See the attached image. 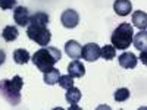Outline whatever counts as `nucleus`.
Instances as JSON below:
<instances>
[{
  "mask_svg": "<svg viewBox=\"0 0 147 110\" xmlns=\"http://www.w3.org/2000/svg\"><path fill=\"white\" fill-rule=\"evenodd\" d=\"M32 63L37 66V69L44 72L47 69H50L55 66V63H57L62 59V53L59 48L56 47H41L40 50H37L32 54Z\"/></svg>",
  "mask_w": 147,
  "mask_h": 110,
  "instance_id": "1",
  "label": "nucleus"
},
{
  "mask_svg": "<svg viewBox=\"0 0 147 110\" xmlns=\"http://www.w3.org/2000/svg\"><path fill=\"white\" fill-rule=\"evenodd\" d=\"M24 87V81L19 75L13 76L12 79H2L0 81V97L12 104L18 106L21 103V90Z\"/></svg>",
  "mask_w": 147,
  "mask_h": 110,
  "instance_id": "2",
  "label": "nucleus"
},
{
  "mask_svg": "<svg viewBox=\"0 0 147 110\" xmlns=\"http://www.w3.org/2000/svg\"><path fill=\"white\" fill-rule=\"evenodd\" d=\"M132 37H134V28L129 22H122L118 25V28L112 32L110 35V43L115 48L119 50H125L128 48L132 43Z\"/></svg>",
  "mask_w": 147,
  "mask_h": 110,
  "instance_id": "3",
  "label": "nucleus"
},
{
  "mask_svg": "<svg viewBox=\"0 0 147 110\" xmlns=\"http://www.w3.org/2000/svg\"><path fill=\"white\" fill-rule=\"evenodd\" d=\"M27 35H28L30 40L35 41L41 47L49 46V43L52 40V32L44 25H34V23H30L28 28H27Z\"/></svg>",
  "mask_w": 147,
  "mask_h": 110,
  "instance_id": "4",
  "label": "nucleus"
},
{
  "mask_svg": "<svg viewBox=\"0 0 147 110\" xmlns=\"http://www.w3.org/2000/svg\"><path fill=\"white\" fill-rule=\"evenodd\" d=\"M81 57L87 62H96L100 57V47L96 43H88L81 48Z\"/></svg>",
  "mask_w": 147,
  "mask_h": 110,
  "instance_id": "5",
  "label": "nucleus"
},
{
  "mask_svg": "<svg viewBox=\"0 0 147 110\" xmlns=\"http://www.w3.org/2000/svg\"><path fill=\"white\" fill-rule=\"evenodd\" d=\"M60 22L65 28H75L80 23V15L74 9H66L62 15H60Z\"/></svg>",
  "mask_w": 147,
  "mask_h": 110,
  "instance_id": "6",
  "label": "nucleus"
},
{
  "mask_svg": "<svg viewBox=\"0 0 147 110\" xmlns=\"http://www.w3.org/2000/svg\"><path fill=\"white\" fill-rule=\"evenodd\" d=\"M13 19L19 27H28L30 25V10L24 6H18L13 10Z\"/></svg>",
  "mask_w": 147,
  "mask_h": 110,
  "instance_id": "7",
  "label": "nucleus"
},
{
  "mask_svg": "<svg viewBox=\"0 0 147 110\" xmlns=\"http://www.w3.org/2000/svg\"><path fill=\"white\" fill-rule=\"evenodd\" d=\"M113 10L119 16H127L132 12V5H131L129 0H115Z\"/></svg>",
  "mask_w": 147,
  "mask_h": 110,
  "instance_id": "8",
  "label": "nucleus"
},
{
  "mask_svg": "<svg viewBox=\"0 0 147 110\" xmlns=\"http://www.w3.org/2000/svg\"><path fill=\"white\" fill-rule=\"evenodd\" d=\"M119 65H121V68H124V69H134L137 66V57H136V54H132V53H129V52H127V53H122L119 57Z\"/></svg>",
  "mask_w": 147,
  "mask_h": 110,
  "instance_id": "9",
  "label": "nucleus"
},
{
  "mask_svg": "<svg viewBox=\"0 0 147 110\" xmlns=\"http://www.w3.org/2000/svg\"><path fill=\"white\" fill-rule=\"evenodd\" d=\"M68 73L72 78H82L85 75V68H84V65L80 62L78 59H75V60H72V62L69 63Z\"/></svg>",
  "mask_w": 147,
  "mask_h": 110,
  "instance_id": "10",
  "label": "nucleus"
},
{
  "mask_svg": "<svg viewBox=\"0 0 147 110\" xmlns=\"http://www.w3.org/2000/svg\"><path fill=\"white\" fill-rule=\"evenodd\" d=\"M81 46L78 41L71 40L65 44V53L71 57V59H81Z\"/></svg>",
  "mask_w": 147,
  "mask_h": 110,
  "instance_id": "11",
  "label": "nucleus"
},
{
  "mask_svg": "<svg viewBox=\"0 0 147 110\" xmlns=\"http://www.w3.org/2000/svg\"><path fill=\"white\" fill-rule=\"evenodd\" d=\"M132 23L140 31H146V28H147V13L143 12V10L134 12V13H132Z\"/></svg>",
  "mask_w": 147,
  "mask_h": 110,
  "instance_id": "12",
  "label": "nucleus"
},
{
  "mask_svg": "<svg viewBox=\"0 0 147 110\" xmlns=\"http://www.w3.org/2000/svg\"><path fill=\"white\" fill-rule=\"evenodd\" d=\"M43 73H44V82H46L47 85H55V84H57V79H59V76H60L59 69L50 68V69L44 70Z\"/></svg>",
  "mask_w": 147,
  "mask_h": 110,
  "instance_id": "13",
  "label": "nucleus"
},
{
  "mask_svg": "<svg viewBox=\"0 0 147 110\" xmlns=\"http://www.w3.org/2000/svg\"><path fill=\"white\" fill-rule=\"evenodd\" d=\"M2 35H3V40H5V41L12 43V41H15V40L18 38L19 32H18V28H16V27H13V25H7V27L3 28Z\"/></svg>",
  "mask_w": 147,
  "mask_h": 110,
  "instance_id": "14",
  "label": "nucleus"
},
{
  "mask_svg": "<svg viewBox=\"0 0 147 110\" xmlns=\"http://www.w3.org/2000/svg\"><path fill=\"white\" fill-rule=\"evenodd\" d=\"M132 43L136 46V48L138 50H146V46H147V32L146 31H140L138 34H136L132 37Z\"/></svg>",
  "mask_w": 147,
  "mask_h": 110,
  "instance_id": "15",
  "label": "nucleus"
},
{
  "mask_svg": "<svg viewBox=\"0 0 147 110\" xmlns=\"http://www.w3.org/2000/svg\"><path fill=\"white\" fill-rule=\"evenodd\" d=\"M30 59H31L30 53L27 50H24V48H16V50L13 52V60H15V63H18V65L28 63Z\"/></svg>",
  "mask_w": 147,
  "mask_h": 110,
  "instance_id": "16",
  "label": "nucleus"
},
{
  "mask_svg": "<svg viewBox=\"0 0 147 110\" xmlns=\"http://www.w3.org/2000/svg\"><path fill=\"white\" fill-rule=\"evenodd\" d=\"M30 23H34V25H47L49 23V15L44 13V12H35L32 16H30Z\"/></svg>",
  "mask_w": 147,
  "mask_h": 110,
  "instance_id": "17",
  "label": "nucleus"
},
{
  "mask_svg": "<svg viewBox=\"0 0 147 110\" xmlns=\"http://www.w3.org/2000/svg\"><path fill=\"white\" fill-rule=\"evenodd\" d=\"M65 99L69 104H77L80 100H81V91L75 87H71L69 90H66V95Z\"/></svg>",
  "mask_w": 147,
  "mask_h": 110,
  "instance_id": "18",
  "label": "nucleus"
},
{
  "mask_svg": "<svg viewBox=\"0 0 147 110\" xmlns=\"http://www.w3.org/2000/svg\"><path fill=\"white\" fill-rule=\"evenodd\" d=\"M116 56V48L112 44H106L100 48V57H103L105 60H112Z\"/></svg>",
  "mask_w": 147,
  "mask_h": 110,
  "instance_id": "19",
  "label": "nucleus"
},
{
  "mask_svg": "<svg viewBox=\"0 0 147 110\" xmlns=\"http://www.w3.org/2000/svg\"><path fill=\"white\" fill-rule=\"evenodd\" d=\"M129 95H131V93H129L128 88H118V90L115 91V100H116L118 103L127 101V100L129 99Z\"/></svg>",
  "mask_w": 147,
  "mask_h": 110,
  "instance_id": "20",
  "label": "nucleus"
},
{
  "mask_svg": "<svg viewBox=\"0 0 147 110\" xmlns=\"http://www.w3.org/2000/svg\"><path fill=\"white\" fill-rule=\"evenodd\" d=\"M57 82H59L60 87L65 88V90H69L71 87H74V78L69 75V73H68V75H60Z\"/></svg>",
  "mask_w": 147,
  "mask_h": 110,
  "instance_id": "21",
  "label": "nucleus"
},
{
  "mask_svg": "<svg viewBox=\"0 0 147 110\" xmlns=\"http://www.w3.org/2000/svg\"><path fill=\"white\" fill-rule=\"evenodd\" d=\"M16 6V0H0V9L9 10Z\"/></svg>",
  "mask_w": 147,
  "mask_h": 110,
  "instance_id": "22",
  "label": "nucleus"
},
{
  "mask_svg": "<svg viewBox=\"0 0 147 110\" xmlns=\"http://www.w3.org/2000/svg\"><path fill=\"white\" fill-rule=\"evenodd\" d=\"M5 60H6V54H5L3 50H0V66L5 63Z\"/></svg>",
  "mask_w": 147,
  "mask_h": 110,
  "instance_id": "23",
  "label": "nucleus"
},
{
  "mask_svg": "<svg viewBox=\"0 0 147 110\" xmlns=\"http://www.w3.org/2000/svg\"><path fill=\"white\" fill-rule=\"evenodd\" d=\"M140 59H141L143 63H146V50H141V57Z\"/></svg>",
  "mask_w": 147,
  "mask_h": 110,
  "instance_id": "24",
  "label": "nucleus"
}]
</instances>
